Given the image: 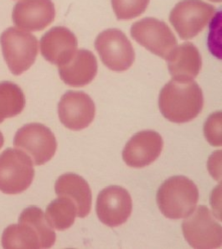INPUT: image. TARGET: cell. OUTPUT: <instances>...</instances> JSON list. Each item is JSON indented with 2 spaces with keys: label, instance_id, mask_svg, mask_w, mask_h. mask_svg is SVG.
I'll return each instance as SVG.
<instances>
[{
  "label": "cell",
  "instance_id": "obj_4",
  "mask_svg": "<svg viewBox=\"0 0 222 249\" xmlns=\"http://www.w3.org/2000/svg\"><path fill=\"white\" fill-rule=\"evenodd\" d=\"M4 61L15 76H19L33 66L38 55L36 37L27 31L9 27L0 36Z\"/></svg>",
  "mask_w": 222,
  "mask_h": 249
},
{
  "label": "cell",
  "instance_id": "obj_16",
  "mask_svg": "<svg viewBox=\"0 0 222 249\" xmlns=\"http://www.w3.org/2000/svg\"><path fill=\"white\" fill-rule=\"evenodd\" d=\"M58 67L60 77L67 85L82 88L88 85L97 76L98 61L92 52L79 50L70 61Z\"/></svg>",
  "mask_w": 222,
  "mask_h": 249
},
{
  "label": "cell",
  "instance_id": "obj_18",
  "mask_svg": "<svg viewBox=\"0 0 222 249\" xmlns=\"http://www.w3.org/2000/svg\"><path fill=\"white\" fill-rule=\"evenodd\" d=\"M167 61L173 79L179 81L195 79L202 67L201 54L195 45L190 42L183 43L176 46Z\"/></svg>",
  "mask_w": 222,
  "mask_h": 249
},
{
  "label": "cell",
  "instance_id": "obj_3",
  "mask_svg": "<svg viewBox=\"0 0 222 249\" xmlns=\"http://www.w3.org/2000/svg\"><path fill=\"white\" fill-rule=\"evenodd\" d=\"M199 191L191 179L173 177L165 180L157 192V204L163 215L170 219L186 218L197 206Z\"/></svg>",
  "mask_w": 222,
  "mask_h": 249
},
{
  "label": "cell",
  "instance_id": "obj_15",
  "mask_svg": "<svg viewBox=\"0 0 222 249\" xmlns=\"http://www.w3.org/2000/svg\"><path fill=\"white\" fill-rule=\"evenodd\" d=\"M77 46L76 36L63 26L52 28L40 40V52L43 57L58 67L70 61L76 52Z\"/></svg>",
  "mask_w": 222,
  "mask_h": 249
},
{
  "label": "cell",
  "instance_id": "obj_24",
  "mask_svg": "<svg viewBox=\"0 0 222 249\" xmlns=\"http://www.w3.org/2000/svg\"><path fill=\"white\" fill-rule=\"evenodd\" d=\"M210 1H212V2H216V3H221V2H222V0H210Z\"/></svg>",
  "mask_w": 222,
  "mask_h": 249
},
{
  "label": "cell",
  "instance_id": "obj_12",
  "mask_svg": "<svg viewBox=\"0 0 222 249\" xmlns=\"http://www.w3.org/2000/svg\"><path fill=\"white\" fill-rule=\"evenodd\" d=\"M61 124L70 130H83L94 120V102L84 91H68L58 104Z\"/></svg>",
  "mask_w": 222,
  "mask_h": 249
},
{
  "label": "cell",
  "instance_id": "obj_19",
  "mask_svg": "<svg viewBox=\"0 0 222 249\" xmlns=\"http://www.w3.org/2000/svg\"><path fill=\"white\" fill-rule=\"evenodd\" d=\"M25 107V94L17 84L0 82V124L20 114Z\"/></svg>",
  "mask_w": 222,
  "mask_h": 249
},
{
  "label": "cell",
  "instance_id": "obj_6",
  "mask_svg": "<svg viewBox=\"0 0 222 249\" xmlns=\"http://www.w3.org/2000/svg\"><path fill=\"white\" fill-rule=\"evenodd\" d=\"M183 233L194 249H217L222 247V226L209 208L199 206L182 223Z\"/></svg>",
  "mask_w": 222,
  "mask_h": 249
},
{
  "label": "cell",
  "instance_id": "obj_20",
  "mask_svg": "<svg viewBox=\"0 0 222 249\" xmlns=\"http://www.w3.org/2000/svg\"><path fill=\"white\" fill-rule=\"evenodd\" d=\"M76 208L73 201L65 196H59L46 208V217L52 228L64 231L73 225Z\"/></svg>",
  "mask_w": 222,
  "mask_h": 249
},
{
  "label": "cell",
  "instance_id": "obj_7",
  "mask_svg": "<svg viewBox=\"0 0 222 249\" xmlns=\"http://www.w3.org/2000/svg\"><path fill=\"white\" fill-rule=\"evenodd\" d=\"M213 5L201 0H182L172 9L170 21L183 40L198 36L213 17Z\"/></svg>",
  "mask_w": 222,
  "mask_h": 249
},
{
  "label": "cell",
  "instance_id": "obj_2",
  "mask_svg": "<svg viewBox=\"0 0 222 249\" xmlns=\"http://www.w3.org/2000/svg\"><path fill=\"white\" fill-rule=\"evenodd\" d=\"M158 106L169 121L188 123L197 118L203 109V91L194 80H171L160 91Z\"/></svg>",
  "mask_w": 222,
  "mask_h": 249
},
{
  "label": "cell",
  "instance_id": "obj_11",
  "mask_svg": "<svg viewBox=\"0 0 222 249\" xmlns=\"http://www.w3.org/2000/svg\"><path fill=\"white\" fill-rule=\"evenodd\" d=\"M132 210L131 196L121 186L111 185L98 195L97 214L101 222L107 227L122 225L131 216Z\"/></svg>",
  "mask_w": 222,
  "mask_h": 249
},
{
  "label": "cell",
  "instance_id": "obj_21",
  "mask_svg": "<svg viewBox=\"0 0 222 249\" xmlns=\"http://www.w3.org/2000/svg\"><path fill=\"white\" fill-rule=\"evenodd\" d=\"M150 0H112L113 11L119 20H129L141 16Z\"/></svg>",
  "mask_w": 222,
  "mask_h": 249
},
{
  "label": "cell",
  "instance_id": "obj_13",
  "mask_svg": "<svg viewBox=\"0 0 222 249\" xmlns=\"http://www.w3.org/2000/svg\"><path fill=\"white\" fill-rule=\"evenodd\" d=\"M55 17V5L51 0H19L13 9L14 24L25 31H43Z\"/></svg>",
  "mask_w": 222,
  "mask_h": 249
},
{
  "label": "cell",
  "instance_id": "obj_23",
  "mask_svg": "<svg viewBox=\"0 0 222 249\" xmlns=\"http://www.w3.org/2000/svg\"><path fill=\"white\" fill-rule=\"evenodd\" d=\"M4 143V139H3V134L0 132V149L3 147Z\"/></svg>",
  "mask_w": 222,
  "mask_h": 249
},
{
  "label": "cell",
  "instance_id": "obj_8",
  "mask_svg": "<svg viewBox=\"0 0 222 249\" xmlns=\"http://www.w3.org/2000/svg\"><path fill=\"white\" fill-rule=\"evenodd\" d=\"M95 48L102 63L113 71L128 70L135 61V52L130 40L118 29H108L99 34Z\"/></svg>",
  "mask_w": 222,
  "mask_h": 249
},
{
  "label": "cell",
  "instance_id": "obj_22",
  "mask_svg": "<svg viewBox=\"0 0 222 249\" xmlns=\"http://www.w3.org/2000/svg\"><path fill=\"white\" fill-rule=\"evenodd\" d=\"M204 132L211 145H222V112L210 116L205 124Z\"/></svg>",
  "mask_w": 222,
  "mask_h": 249
},
{
  "label": "cell",
  "instance_id": "obj_14",
  "mask_svg": "<svg viewBox=\"0 0 222 249\" xmlns=\"http://www.w3.org/2000/svg\"><path fill=\"white\" fill-rule=\"evenodd\" d=\"M163 147L164 141L160 134L155 131H142L127 143L122 159L130 167H145L158 158Z\"/></svg>",
  "mask_w": 222,
  "mask_h": 249
},
{
  "label": "cell",
  "instance_id": "obj_17",
  "mask_svg": "<svg viewBox=\"0 0 222 249\" xmlns=\"http://www.w3.org/2000/svg\"><path fill=\"white\" fill-rule=\"evenodd\" d=\"M58 196H65L73 201L76 206V216L84 218L89 215L91 209V191L84 178L74 173L62 175L55 185Z\"/></svg>",
  "mask_w": 222,
  "mask_h": 249
},
{
  "label": "cell",
  "instance_id": "obj_9",
  "mask_svg": "<svg viewBox=\"0 0 222 249\" xmlns=\"http://www.w3.org/2000/svg\"><path fill=\"white\" fill-rule=\"evenodd\" d=\"M14 144L25 151L35 165L51 160L57 149V142L51 130L41 124H25L16 132Z\"/></svg>",
  "mask_w": 222,
  "mask_h": 249
},
{
  "label": "cell",
  "instance_id": "obj_10",
  "mask_svg": "<svg viewBox=\"0 0 222 249\" xmlns=\"http://www.w3.org/2000/svg\"><path fill=\"white\" fill-rule=\"evenodd\" d=\"M131 36L141 46L153 54L167 60L176 48V37L165 22L155 18H144L135 22Z\"/></svg>",
  "mask_w": 222,
  "mask_h": 249
},
{
  "label": "cell",
  "instance_id": "obj_5",
  "mask_svg": "<svg viewBox=\"0 0 222 249\" xmlns=\"http://www.w3.org/2000/svg\"><path fill=\"white\" fill-rule=\"evenodd\" d=\"M34 177L33 161L25 151L8 148L0 155V192L20 194L31 186Z\"/></svg>",
  "mask_w": 222,
  "mask_h": 249
},
{
  "label": "cell",
  "instance_id": "obj_1",
  "mask_svg": "<svg viewBox=\"0 0 222 249\" xmlns=\"http://www.w3.org/2000/svg\"><path fill=\"white\" fill-rule=\"evenodd\" d=\"M56 240L53 228L39 207L31 206L22 212L18 224L5 228L2 236L4 249H49Z\"/></svg>",
  "mask_w": 222,
  "mask_h": 249
}]
</instances>
